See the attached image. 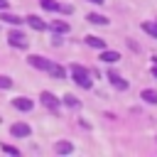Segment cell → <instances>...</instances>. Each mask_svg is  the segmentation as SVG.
<instances>
[{
    "label": "cell",
    "instance_id": "cell-1",
    "mask_svg": "<svg viewBox=\"0 0 157 157\" xmlns=\"http://www.w3.org/2000/svg\"><path fill=\"white\" fill-rule=\"evenodd\" d=\"M71 78H74L81 88H91V76H88V71H86L83 66L74 64V66H71Z\"/></svg>",
    "mask_w": 157,
    "mask_h": 157
},
{
    "label": "cell",
    "instance_id": "cell-2",
    "mask_svg": "<svg viewBox=\"0 0 157 157\" xmlns=\"http://www.w3.org/2000/svg\"><path fill=\"white\" fill-rule=\"evenodd\" d=\"M7 42H10V47H15V49H27V37H25L20 29H10V32H7Z\"/></svg>",
    "mask_w": 157,
    "mask_h": 157
},
{
    "label": "cell",
    "instance_id": "cell-3",
    "mask_svg": "<svg viewBox=\"0 0 157 157\" xmlns=\"http://www.w3.org/2000/svg\"><path fill=\"white\" fill-rule=\"evenodd\" d=\"M39 101L52 110V113H59V98L54 96V93H49V91H42L39 93Z\"/></svg>",
    "mask_w": 157,
    "mask_h": 157
},
{
    "label": "cell",
    "instance_id": "cell-4",
    "mask_svg": "<svg viewBox=\"0 0 157 157\" xmlns=\"http://www.w3.org/2000/svg\"><path fill=\"white\" fill-rule=\"evenodd\" d=\"M27 61H29V66H34V69H39V71H49V66H52V61H49L47 56H39V54H32Z\"/></svg>",
    "mask_w": 157,
    "mask_h": 157
},
{
    "label": "cell",
    "instance_id": "cell-5",
    "mask_svg": "<svg viewBox=\"0 0 157 157\" xmlns=\"http://www.w3.org/2000/svg\"><path fill=\"white\" fill-rule=\"evenodd\" d=\"M10 132H12L15 137H27V135L32 132V128H29L27 123H15V125L10 128Z\"/></svg>",
    "mask_w": 157,
    "mask_h": 157
},
{
    "label": "cell",
    "instance_id": "cell-6",
    "mask_svg": "<svg viewBox=\"0 0 157 157\" xmlns=\"http://www.w3.org/2000/svg\"><path fill=\"white\" fill-rule=\"evenodd\" d=\"M108 78H110V83H113L118 91H128V81H125V78H120L115 71H108Z\"/></svg>",
    "mask_w": 157,
    "mask_h": 157
},
{
    "label": "cell",
    "instance_id": "cell-7",
    "mask_svg": "<svg viewBox=\"0 0 157 157\" xmlns=\"http://www.w3.org/2000/svg\"><path fill=\"white\" fill-rule=\"evenodd\" d=\"M12 105H15L17 110H32V108H34V103H32L29 98H12Z\"/></svg>",
    "mask_w": 157,
    "mask_h": 157
},
{
    "label": "cell",
    "instance_id": "cell-8",
    "mask_svg": "<svg viewBox=\"0 0 157 157\" xmlns=\"http://www.w3.org/2000/svg\"><path fill=\"white\" fill-rule=\"evenodd\" d=\"M25 22H27V25H29L32 29H37V32H42V29L47 27V25H44V22H42V20L37 17V15H29V17H25Z\"/></svg>",
    "mask_w": 157,
    "mask_h": 157
},
{
    "label": "cell",
    "instance_id": "cell-9",
    "mask_svg": "<svg viewBox=\"0 0 157 157\" xmlns=\"http://www.w3.org/2000/svg\"><path fill=\"white\" fill-rule=\"evenodd\" d=\"M86 44L93 47V49H105V39H101V37H96V34H88V37H86Z\"/></svg>",
    "mask_w": 157,
    "mask_h": 157
},
{
    "label": "cell",
    "instance_id": "cell-10",
    "mask_svg": "<svg viewBox=\"0 0 157 157\" xmlns=\"http://www.w3.org/2000/svg\"><path fill=\"white\" fill-rule=\"evenodd\" d=\"M101 59H103L105 64H115V61L120 59V54H118V52H110V49H101Z\"/></svg>",
    "mask_w": 157,
    "mask_h": 157
},
{
    "label": "cell",
    "instance_id": "cell-11",
    "mask_svg": "<svg viewBox=\"0 0 157 157\" xmlns=\"http://www.w3.org/2000/svg\"><path fill=\"white\" fill-rule=\"evenodd\" d=\"M0 20L7 22V25H20V22H22L17 15H10V12H5V10H0Z\"/></svg>",
    "mask_w": 157,
    "mask_h": 157
},
{
    "label": "cell",
    "instance_id": "cell-12",
    "mask_svg": "<svg viewBox=\"0 0 157 157\" xmlns=\"http://www.w3.org/2000/svg\"><path fill=\"white\" fill-rule=\"evenodd\" d=\"M49 74H52L54 78H66V69L59 66V64H52V66H49Z\"/></svg>",
    "mask_w": 157,
    "mask_h": 157
},
{
    "label": "cell",
    "instance_id": "cell-13",
    "mask_svg": "<svg viewBox=\"0 0 157 157\" xmlns=\"http://www.w3.org/2000/svg\"><path fill=\"white\" fill-rule=\"evenodd\" d=\"M54 150H56L59 155H69V152L74 150V145H71V142H66V140H61V142H56V145H54Z\"/></svg>",
    "mask_w": 157,
    "mask_h": 157
},
{
    "label": "cell",
    "instance_id": "cell-14",
    "mask_svg": "<svg viewBox=\"0 0 157 157\" xmlns=\"http://www.w3.org/2000/svg\"><path fill=\"white\" fill-rule=\"evenodd\" d=\"M140 96H142L145 103H157V91H152V88H145Z\"/></svg>",
    "mask_w": 157,
    "mask_h": 157
},
{
    "label": "cell",
    "instance_id": "cell-15",
    "mask_svg": "<svg viewBox=\"0 0 157 157\" xmlns=\"http://www.w3.org/2000/svg\"><path fill=\"white\" fill-rule=\"evenodd\" d=\"M88 22H91V25H108V17H103V15H98V12H91V15H88Z\"/></svg>",
    "mask_w": 157,
    "mask_h": 157
},
{
    "label": "cell",
    "instance_id": "cell-16",
    "mask_svg": "<svg viewBox=\"0 0 157 157\" xmlns=\"http://www.w3.org/2000/svg\"><path fill=\"white\" fill-rule=\"evenodd\" d=\"M52 29H54L56 34H59V32H69V25H66L64 20H54V22H52Z\"/></svg>",
    "mask_w": 157,
    "mask_h": 157
},
{
    "label": "cell",
    "instance_id": "cell-17",
    "mask_svg": "<svg viewBox=\"0 0 157 157\" xmlns=\"http://www.w3.org/2000/svg\"><path fill=\"white\" fill-rule=\"evenodd\" d=\"M39 2H42L44 10H49V12H59V2H54V0H39Z\"/></svg>",
    "mask_w": 157,
    "mask_h": 157
},
{
    "label": "cell",
    "instance_id": "cell-18",
    "mask_svg": "<svg viewBox=\"0 0 157 157\" xmlns=\"http://www.w3.org/2000/svg\"><path fill=\"white\" fill-rule=\"evenodd\" d=\"M64 103H66L69 108H78V105H81V103H78V98H76V96H71V93H66V96H64Z\"/></svg>",
    "mask_w": 157,
    "mask_h": 157
},
{
    "label": "cell",
    "instance_id": "cell-19",
    "mask_svg": "<svg viewBox=\"0 0 157 157\" xmlns=\"http://www.w3.org/2000/svg\"><path fill=\"white\" fill-rule=\"evenodd\" d=\"M142 29L152 37H157V22H142Z\"/></svg>",
    "mask_w": 157,
    "mask_h": 157
},
{
    "label": "cell",
    "instance_id": "cell-20",
    "mask_svg": "<svg viewBox=\"0 0 157 157\" xmlns=\"http://www.w3.org/2000/svg\"><path fill=\"white\" fill-rule=\"evenodd\" d=\"M0 150H2V152H7V155L20 157V150H17V147H12V145H0Z\"/></svg>",
    "mask_w": 157,
    "mask_h": 157
},
{
    "label": "cell",
    "instance_id": "cell-21",
    "mask_svg": "<svg viewBox=\"0 0 157 157\" xmlns=\"http://www.w3.org/2000/svg\"><path fill=\"white\" fill-rule=\"evenodd\" d=\"M10 86H12V78L5 76V74H0V88H10Z\"/></svg>",
    "mask_w": 157,
    "mask_h": 157
},
{
    "label": "cell",
    "instance_id": "cell-22",
    "mask_svg": "<svg viewBox=\"0 0 157 157\" xmlns=\"http://www.w3.org/2000/svg\"><path fill=\"white\" fill-rule=\"evenodd\" d=\"M59 12H64V15H71V12H74V7H71V5H59Z\"/></svg>",
    "mask_w": 157,
    "mask_h": 157
},
{
    "label": "cell",
    "instance_id": "cell-23",
    "mask_svg": "<svg viewBox=\"0 0 157 157\" xmlns=\"http://www.w3.org/2000/svg\"><path fill=\"white\" fill-rule=\"evenodd\" d=\"M152 76L157 78V56H155V66H152Z\"/></svg>",
    "mask_w": 157,
    "mask_h": 157
},
{
    "label": "cell",
    "instance_id": "cell-24",
    "mask_svg": "<svg viewBox=\"0 0 157 157\" xmlns=\"http://www.w3.org/2000/svg\"><path fill=\"white\" fill-rule=\"evenodd\" d=\"M0 10H7V0H0Z\"/></svg>",
    "mask_w": 157,
    "mask_h": 157
},
{
    "label": "cell",
    "instance_id": "cell-25",
    "mask_svg": "<svg viewBox=\"0 0 157 157\" xmlns=\"http://www.w3.org/2000/svg\"><path fill=\"white\" fill-rule=\"evenodd\" d=\"M88 2H98V5H101V2H103V0H88Z\"/></svg>",
    "mask_w": 157,
    "mask_h": 157
}]
</instances>
